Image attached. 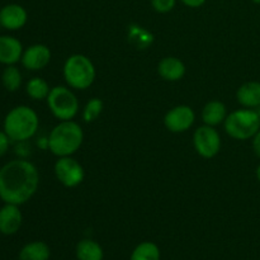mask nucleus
<instances>
[{"instance_id": "nucleus-1", "label": "nucleus", "mask_w": 260, "mask_h": 260, "mask_svg": "<svg viewBox=\"0 0 260 260\" xmlns=\"http://www.w3.org/2000/svg\"><path fill=\"white\" fill-rule=\"evenodd\" d=\"M40 187V172L32 161L17 157L0 168V200L22 206L32 200Z\"/></svg>"}, {"instance_id": "nucleus-2", "label": "nucleus", "mask_w": 260, "mask_h": 260, "mask_svg": "<svg viewBox=\"0 0 260 260\" xmlns=\"http://www.w3.org/2000/svg\"><path fill=\"white\" fill-rule=\"evenodd\" d=\"M48 150L57 157L73 156L84 142V131L80 124L71 121H60L48 135Z\"/></svg>"}, {"instance_id": "nucleus-3", "label": "nucleus", "mask_w": 260, "mask_h": 260, "mask_svg": "<svg viewBox=\"0 0 260 260\" xmlns=\"http://www.w3.org/2000/svg\"><path fill=\"white\" fill-rule=\"evenodd\" d=\"M3 128L13 142L29 141L40 128V117L29 106H17L7 113Z\"/></svg>"}, {"instance_id": "nucleus-4", "label": "nucleus", "mask_w": 260, "mask_h": 260, "mask_svg": "<svg viewBox=\"0 0 260 260\" xmlns=\"http://www.w3.org/2000/svg\"><path fill=\"white\" fill-rule=\"evenodd\" d=\"M63 79L74 90H86L94 84L96 70L93 61L83 53H74L66 58L62 68Z\"/></svg>"}, {"instance_id": "nucleus-5", "label": "nucleus", "mask_w": 260, "mask_h": 260, "mask_svg": "<svg viewBox=\"0 0 260 260\" xmlns=\"http://www.w3.org/2000/svg\"><path fill=\"white\" fill-rule=\"evenodd\" d=\"M223 128L231 139L238 141L253 139L260 129L258 112L248 108L236 109L228 114L223 122Z\"/></svg>"}, {"instance_id": "nucleus-6", "label": "nucleus", "mask_w": 260, "mask_h": 260, "mask_svg": "<svg viewBox=\"0 0 260 260\" xmlns=\"http://www.w3.org/2000/svg\"><path fill=\"white\" fill-rule=\"evenodd\" d=\"M46 103L51 114L58 119V122L71 121L80 111L78 96L74 93V89L68 85H56L51 88Z\"/></svg>"}, {"instance_id": "nucleus-7", "label": "nucleus", "mask_w": 260, "mask_h": 260, "mask_svg": "<svg viewBox=\"0 0 260 260\" xmlns=\"http://www.w3.org/2000/svg\"><path fill=\"white\" fill-rule=\"evenodd\" d=\"M193 146L203 159H212L217 156L222 146L220 132L216 127L202 124L193 134Z\"/></svg>"}, {"instance_id": "nucleus-8", "label": "nucleus", "mask_w": 260, "mask_h": 260, "mask_svg": "<svg viewBox=\"0 0 260 260\" xmlns=\"http://www.w3.org/2000/svg\"><path fill=\"white\" fill-rule=\"evenodd\" d=\"M56 179L65 188H76L84 182L85 170L73 156L57 157L53 167Z\"/></svg>"}, {"instance_id": "nucleus-9", "label": "nucleus", "mask_w": 260, "mask_h": 260, "mask_svg": "<svg viewBox=\"0 0 260 260\" xmlns=\"http://www.w3.org/2000/svg\"><path fill=\"white\" fill-rule=\"evenodd\" d=\"M196 122V113L192 107L179 104L173 107L164 116V126L172 134H183L192 128Z\"/></svg>"}, {"instance_id": "nucleus-10", "label": "nucleus", "mask_w": 260, "mask_h": 260, "mask_svg": "<svg viewBox=\"0 0 260 260\" xmlns=\"http://www.w3.org/2000/svg\"><path fill=\"white\" fill-rule=\"evenodd\" d=\"M51 57H52V53L47 45L35 43L24 48L20 63L28 71H40L50 63Z\"/></svg>"}, {"instance_id": "nucleus-11", "label": "nucleus", "mask_w": 260, "mask_h": 260, "mask_svg": "<svg viewBox=\"0 0 260 260\" xmlns=\"http://www.w3.org/2000/svg\"><path fill=\"white\" fill-rule=\"evenodd\" d=\"M28 13L24 7L15 3L4 5L0 9V27L7 30H19L27 24Z\"/></svg>"}, {"instance_id": "nucleus-12", "label": "nucleus", "mask_w": 260, "mask_h": 260, "mask_svg": "<svg viewBox=\"0 0 260 260\" xmlns=\"http://www.w3.org/2000/svg\"><path fill=\"white\" fill-rule=\"evenodd\" d=\"M20 206L4 203L0 207V234L10 236L17 234L23 225V213Z\"/></svg>"}, {"instance_id": "nucleus-13", "label": "nucleus", "mask_w": 260, "mask_h": 260, "mask_svg": "<svg viewBox=\"0 0 260 260\" xmlns=\"http://www.w3.org/2000/svg\"><path fill=\"white\" fill-rule=\"evenodd\" d=\"M23 47L22 42L14 36L0 35V63L5 66L15 65L20 62Z\"/></svg>"}, {"instance_id": "nucleus-14", "label": "nucleus", "mask_w": 260, "mask_h": 260, "mask_svg": "<svg viewBox=\"0 0 260 260\" xmlns=\"http://www.w3.org/2000/svg\"><path fill=\"white\" fill-rule=\"evenodd\" d=\"M157 74L160 78L169 83H175L184 78L187 73L185 63L175 56H167L157 63Z\"/></svg>"}, {"instance_id": "nucleus-15", "label": "nucleus", "mask_w": 260, "mask_h": 260, "mask_svg": "<svg viewBox=\"0 0 260 260\" xmlns=\"http://www.w3.org/2000/svg\"><path fill=\"white\" fill-rule=\"evenodd\" d=\"M201 117H202L203 124L217 127L220 124H223V122H225L226 117H228V109H226V106L222 102L213 99V101L207 102L205 104Z\"/></svg>"}, {"instance_id": "nucleus-16", "label": "nucleus", "mask_w": 260, "mask_h": 260, "mask_svg": "<svg viewBox=\"0 0 260 260\" xmlns=\"http://www.w3.org/2000/svg\"><path fill=\"white\" fill-rule=\"evenodd\" d=\"M236 99L244 108L254 109L260 107V83L248 81L239 86L236 90Z\"/></svg>"}, {"instance_id": "nucleus-17", "label": "nucleus", "mask_w": 260, "mask_h": 260, "mask_svg": "<svg viewBox=\"0 0 260 260\" xmlns=\"http://www.w3.org/2000/svg\"><path fill=\"white\" fill-rule=\"evenodd\" d=\"M75 255L78 260H103L104 251L95 240L83 239L76 244Z\"/></svg>"}, {"instance_id": "nucleus-18", "label": "nucleus", "mask_w": 260, "mask_h": 260, "mask_svg": "<svg viewBox=\"0 0 260 260\" xmlns=\"http://www.w3.org/2000/svg\"><path fill=\"white\" fill-rule=\"evenodd\" d=\"M50 256V246L45 241H30L25 244L18 254L19 260H48Z\"/></svg>"}, {"instance_id": "nucleus-19", "label": "nucleus", "mask_w": 260, "mask_h": 260, "mask_svg": "<svg viewBox=\"0 0 260 260\" xmlns=\"http://www.w3.org/2000/svg\"><path fill=\"white\" fill-rule=\"evenodd\" d=\"M127 37H128L129 43L134 45L137 50H146L154 42V35L139 24L129 25Z\"/></svg>"}, {"instance_id": "nucleus-20", "label": "nucleus", "mask_w": 260, "mask_h": 260, "mask_svg": "<svg viewBox=\"0 0 260 260\" xmlns=\"http://www.w3.org/2000/svg\"><path fill=\"white\" fill-rule=\"evenodd\" d=\"M50 85L47 81L40 76H35V78L29 79L25 84V93L29 96L32 101H46L50 94Z\"/></svg>"}, {"instance_id": "nucleus-21", "label": "nucleus", "mask_w": 260, "mask_h": 260, "mask_svg": "<svg viewBox=\"0 0 260 260\" xmlns=\"http://www.w3.org/2000/svg\"><path fill=\"white\" fill-rule=\"evenodd\" d=\"M159 246L152 241H142L132 250L129 260H160Z\"/></svg>"}, {"instance_id": "nucleus-22", "label": "nucleus", "mask_w": 260, "mask_h": 260, "mask_svg": "<svg viewBox=\"0 0 260 260\" xmlns=\"http://www.w3.org/2000/svg\"><path fill=\"white\" fill-rule=\"evenodd\" d=\"M2 83L3 86L10 93L19 90L23 84V75L19 69L15 65L5 66L2 74Z\"/></svg>"}, {"instance_id": "nucleus-23", "label": "nucleus", "mask_w": 260, "mask_h": 260, "mask_svg": "<svg viewBox=\"0 0 260 260\" xmlns=\"http://www.w3.org/2000/svg\"><path fill=\"white\" fill-rule=\"evenodd\" d=\"M104 109V103L101 98H91L86 102L84 106L83 111H81V118L85 123H91V122L96 121L99 116L102 114Z\"/></svg>"}, {"instance_id": "nucleus-24", "label": "nucleus", "mask_w": 260, "mask_h": 260, "mask_svg": "<svg viewBox=\"0 0 260 260\" xmlns=\"http://www.w3.org/2000/svg\"><path fill=\"white\" fill-rule=\"evenodd\" d=\"M177 2L178 0H151V7L154 8L155 12L165 14L174 9Z\"/></svg>"}, {"instance_id": "nucleus-25", "label": "nucleus", "mask_w": 260, "mask_h": 260, "mask_svg": "<svg viewBox=\"0 0 260 260\" xmlns=\"http://www.w3.org/2000/svg\"><path fill=\"white\" fill-rule=\"evenodd\" d=\"M14 144H15V154L18 155V157H20V159H25V157L30 154V147L29 145H28V141L14 142Z\"/></svg>"}, {"instance_id": "nucleus-26", "label": "nucleus", "mask_w": 260, "mask_h": 260, "mask_svg": "<svg viewBox=\"0 0 260 260\" xmlns=\"http://www.w3.org/2000/svg\"><path fill=\"white\" fill-rule=\"evenodd\" d=\"M12 142V140L9 139V136L4 131H0V157L7 154Z\"/></svg>"}, {"instance_id": "nucleus-27", "label": "nucleus", "mask_w": 260, "mask_h": 260, "mask_svg": "<svg viewBox=\"0 0 260 260\" xmlns=\"http://www.w3.org/2000/svg\"><path fill=\"white\" fill-rule=\"evenodd\" d=\"M188 8H201L207 0H179Z\"/></svg>"}, {"instance_id": "nucleus-28", "label": "nucleus", "mask_w": 260, "mask_h": 260, "mask_svg": "<svg viewBox=\"0 0 260 260\" xmlns=\"http://www.w3.org/2000/svg\"><path fill=\"white\" fill-rule=\"evenodd\" d=\"M253 150L256 154V156L260 157V129L258 134L253 137Z\"/></svg>"}, {"instance_id": "nucleus-29", "label": "nucleus", "mask_w": 260, "mask_h": 260, "mask_svg": "<svg viewBox=\"0 0 260 260\" xmlns=\"http://www.w3.org/2000/svg\"><path fill=\"white\" fill-rule=\"evenodd\" d=\"M256 178H258V180L260 183V165L258 167V169H256Z\"/></svg>"}, {"instance_id": "nucleus-30", "label": "nucleus", "mask_w": 260, "mask_h": 260, "mask_svg": "<svg viewBox=\"0 0 260 260\" xmlns=\"http://www.w3.org/2000/svg\"><path fill=\"white\" fill-rule=\"evenodd\" d=\"M253 3H255V4H260V0H251Z\"/></svg>"}, {"instance_id": "nucleus-31", "label": "nucleus", "mask_w": 260, "mask_h": 260, "mask_svg": "<svg viewBox=\"0 0 260 260\" xmlns=\"http://www.w3.org/2000/svg\"><path fill=\"white\" fill-rule=\"evenodd\" d=\"M258 114H259V118H260V107H259V109H258Z\"/></svg>"}]
</instances>
